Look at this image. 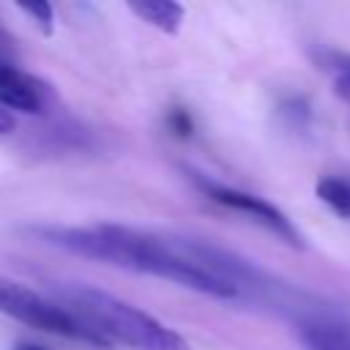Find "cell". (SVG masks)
Returning <instances> with one entry per match:
<instances>
[{
  "label": "cell",
  "instance_id": "1",
  "mask_svg": "<svg viewBox=\"0 0 350 350\" xmlns=\"http://www.w3.org/2000/svg\"><path fill=\"white\" fill-rule=\"evenodd\" d=\"M38 238L46 243L66 249L71 254L98 260L123 271L167 279L172 284H180L186 290L219 298V301H235L241 298V290L205 268L200 260H194L183 241H161L150 232L131 230L123 224H93V227H38Z\"/></svg>",
  "mask_w": 350,
  "mask_h": 350
},
{
  "label": "cell",
  "instance_id": "2",
  "mask_svg": "<svg viewBox=\"0 0 350 350\" xmlns=\"http://www.w3.org/2000/svg\"><path fill=\"white\" fill-rule=\"evenodd\" d=\"M57 293L63 306L90 325L107 345L118 342L129 350H189V342L175 328L107 290L90 284H66Z\"/></svg>",
  "mask_w": 350,
  "mask_h": 350
},
{
  "label": "cell",
  "instance_id": "3",
  "mask_svg": "<svg viewBox=\"0 0 350 350\" xmlns=\"http://www.w3.org/2000/svg\"><path fill=\"white\" fill-rule=\"evenodd\" d=\"M0 312L8 314L11 320L25 323L30 328H38L44 334L88 342L96 347H107V342L90 325H85L74 312H68L60 301H49L41 293H36L27 284L8 279V276H0Z\"/></svg>",
  "mask_w": 350,
  "mask_h": 350
},
{
  "label": "cell",
  "instance_id": "4",
  "mask_svg": "<svg viewBox=\"0 0 350 350\" xmlns=\"http://www.w3.org/2000/svg\"><path fill=\"white\" fill-rule=\"evenodd\" d=\"M189 178H191V183H194L208 200H213V202H219V205H224V208H230V211L246 213L249 219H254L257 224H262L265 230H271L273 235H279L284 243H290V246H295V249L304 246V238H301V232L295 230V224H293V221L287 219V213L279 211L273 202H268V200H262V197H257V194H252V191H243V189L219 183V180H213V178H208V175H202V172H189Z\"/></svg>",
  "mask_w": 350,
  "mask_h": 350
},
{
  "label": "cell",
  "instance_id": "5",
  "mask_svg": "<svg viewBox=\"0 0 350 350\" xmlns=\"http://www.w3.org/2000/svg\"><path fill=\"white\" fill-rule=\"evenodd\" d=\"M55 101V90L41 77L0 60V107L25 115H41Z\"/></svg>",
  "mask_w": 350,
  "mask_h": 350
},
{
  "label": "cell",
  "instance_id": "6",
  "mask_svg": "<svg viewBox=\"0 0 350 350\" xmlns=\"http://www.w3.org/2000/svg\"><path fill=\"white\" fill-rule=\"evenodd\" d=\"M298 339L306 350H350V328L328 320H306L298 325Z\"/></svg>",
  "mask_w": 350,
  "mask_h": 350
},
{
  "label": "cell",
  "instance_id": "7",
  "mask_svg": "<svg viewBox=\"0 0 350 350\" xmlns=\"http://www.w3.org/2000/svg\"><path fill=\"white\" fill-rule=\"evenodd\" d=\"M129 8L142 22L153 25L156 30H161L167 36H175L180 30L183 16H186V8L180 3H172V0H142V3H129Z\"/></svg>",
  "mask_w": 350,
  "mask_h": 350
},
{
  "label": "cell",
  "instance_id": "8",
  "mask_svg": "<svg viewBox=\"0 0 350 350\" xmlns=\"http://www.w3.org/2000/svg\"><path fill=\"white\" fill-rule=\"evenodd\" d=\"M314 194L339 219H350V178H345V175H323L317 180V186H314Z\"/></svg>",
  "mask_w": 350,
  "mask_h": 350
},
{
  "label": "cell",
  "instance_id": "9",
  "mask_svg": "<svg viewBox=\"0 0 350 350\" xmlns=\"http://www.w3.org/2000/svg\"><path fill=\"white\" fill-rule=\"evenodd\" d=\"M320 66L328 68L334 74V85H336V93H342L345 98H350V55L345 52H320Z\"/></svg>",
  "mask_w": 350,
  "mask_h": 350
},
{
  "label": "cell",
  "instance_id": "10",
  "mask_svg": "<svg viewBox=\"0 0 350 350\" xmlns=\"http://www.w3.org/2000/svg\"><path fill=\"white\" fill-rule=\"evenodd\" d=\"M19 11L22 14H27V16H33V22L44 30V33H52V25H55V8L49 5V3H22L19 5Z\"/></svg>",
  "mask_w": 350,
  "mask_h": 350
},
{
  "label": "cell",
  "instance_id": "11",
  "mask_svg": "<svg viewBox=\"0 0 350 350\" xmlns=\"http://www.w3.org/2000/svg\"><path fill=\"white\" fill-rule=\"evenodd\" d=\"M170 126H172V131H178L180 137H189L191 129H194L186 109H172V112H170Z\"/></svg>",
  "mask_w": 350,
  "mask_h": 350
},
{
  "label": "cell",
  "instance_id": "12",
  "mask_svg": "<svg viewBox=\"0 0 350 350\" xmlns=\"http://www.w3.org/2000/svg\"><path fill=\"white\" fill-rule=\"evenodd\" d=\"M14 350H49V347H44V345H38V342H19Z\"/></svg>",
  "mask_w": 350,
  "mask_h": 350
}]
</instances>
